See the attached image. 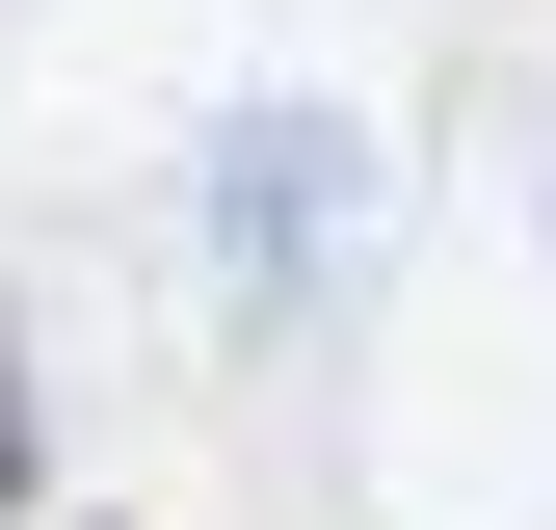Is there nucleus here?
<instances>
[{
	"instance_id": "nucleus-1",
	"label": "nucleus",
	"mask_w": 556,
	"mask_h": 530,
	"mask_svg": "<svg viewBox=\"0 0 556 530\" xmlns=\"http://www.w3.org/2000/svg\"><path fill=\"white\" fill-rule=\"evenodd\" d=\"M213 213H239V292H265V318H292V292H318V265H344V213H371V160H344V132H318V106H265V132H239V160H213Z\"/></svg>"
},
{
	"instance_id": "nucleus-2",
	"label": "nucleus",
	"mask_w": 556,
	"mask_h": 530,
	"mask_svg": "<svg viewBox=\"0 0 556 530\" xmlns=\"http://www.w3.org/2000/svg\"><path fill=\"white\" fill-rule=\"evenodd\" d=\"M0 530H27V345H0Z\"/></svg>"
}]
</instances>
